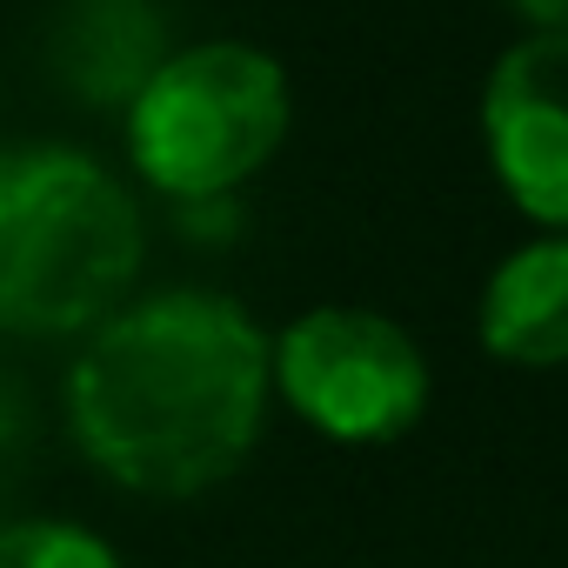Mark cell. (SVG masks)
<instances>
[{"instance_id":"cell-1","label":"cell","mask_w":568,"mask_h":568,"mask_svg":"<svg viewBox=\"0 0 568 568\" xmlns=\"http://www.w3.org/2000/svg\"><path fill=\"white\" fill-rule=\"evenodd\" d=\"M267 382V335L227 295H154L101 322L68 375V422L108 481L201 495L247 462Z\"/></svg>"},{"instance_id":"cell-7","label":"cell","mask_w":568,"mask_h":568,"mask_svg":"<svg viewBox=\"0 0 568 568\" xmlns=\"http://www.w3.org/2000/svg\"><path fill=\"white\" fill-rule=\"evenodd\" d=\"M61 81L88 101H134L141 81L168 61L148 0H81L54 41Z\"/></svg>"},{"instance_id":"cell-9","label":"cell","mask_w":568,"mask_h":568,"mask_svg":"<svg viewBox=\"0 0 568 568\" xmlns=\"http://www.w3.org/2000/svg\"><path fill=\"white\" fill-rule=\"evenodd\" d=\"M515 8H521L541 34H568V0H515Z\"/></svg>"},{"instance_id":"cell-5","label":"cell","mask_w":568,"mask_h":568,"mask_svg":"<svg viewBox=\"0 0 568 568\" xmlns=\"http://www.w3.org/2000/svg\"><path fill=\"white\" fill-rule=\"evenodd\" d=\"M481 134L515 207L568 234V34H528L495 61Z\"/></svg>"},{"instance_id":"cell-2","label":"cell","mask_w":568,"mask_h":568,"mask_svg":"<svg viewBox=\"0 0 568 568\" xmlns=\"http://www.w3.org/2000/svg\"><path fill=\"white\" fill-rule=\"evenodd\" d=\"M141 267V214L128 187L74 154H0V328L74 335L114 315Z\"/></svg>"},{"instance_id":"cell-6","label":"cell","mask_w":568,"mask_h":568,"mask_svg":"<svg viewBox=\"0 0 568 568\" xmlns=\"http://www.w3.org/2000/svg\"><path fill=\"white\" fill-rule=\"evenodd\" d=\"M481 342L508 368H568V234L508 254L481 295Z\"/></svg>"},{"instance_id":"cell-3","label":"cell","mask_w":568,"mask_h":568,"mask_svg":"<svg viewBox=\"0 0 568 568\" xmlns=\"http://www.w3.org/2000/svg\"><path fill=\"white\" fill-rule=\"evenodd\" d=\"M288 134V74L274 54L207 41L168 54L128 101L134 168L174 201H221Z\"/></svg>"},{"instance_id":"cell-4","label":"cell","mask_w":568,"mask_h":568,"mask_svg":"<svg viewBox=\"0 0 568 568\" xmlns=\"http://www.w3.org/2000/svg\"><path fill=\"white\" fill-rule=\"evenodd\" d=\"M267 375L335 442H395L428 408V362L388 315L308 308L267 348Z\"/></svg>"},{"instance_id":"cell-8","label":"cell","mask_w":568,"mask_h":568,"mask_svg":"<svg viewBox=\"0 0 568 568\" xmlns=\"http://www.w3.org/2000/svg\"><path fill=\"white\" fill-rule=\"evenodd\" d=\"M0 568H121V555L74 521H14L0 528Z\"/></svg>"}]
</instances>
